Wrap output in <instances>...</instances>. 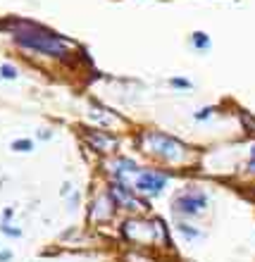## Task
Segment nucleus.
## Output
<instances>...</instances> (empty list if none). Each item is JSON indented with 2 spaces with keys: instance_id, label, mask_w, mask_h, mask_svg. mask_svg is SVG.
I'll list each match as a JSON object with an SVG mask.
<instances>
[{
  "instance_id": "f257e3e1",
  "label": "nucleus",
  "mask_w": 255,
  "mask_h": 262,
  "mask_svg": "<svg viewBox=\"0 0 255 262\" xmlns=\"http://www.w3.org/2000/svg\"><path fill=\"white\" fill-rule=\"evenodd\" d=\"M7 27L12 29L14 41L19 43V46L38 50L43 55L57 57V60H67L69 53L76 50V46L69 41V38L53 34V31H48V29H43V27H36L31 21H10Z\"/></svg>"
},
{
  "instance_id": "f03ea898",
  "label": "nucleus",
  "mask_w": 255,
  "mask_h": 262,
  "mask_svg": "<svg viewBox=\"0 0 255 262\" xmlns=\"http://www.w3.org/2000/svg\"><path fill=\"white\" fill-rule=\"evenodd\" d=\"M138 145H141L143 152L155 155V158L165 160V162H172V165H184V162L191 160L188 145H184L179 138L169 136V134H162V131H145V134H141Z\"/></svg>"
},
{
  "instance_id": "7ed1b4c3",
  "label": "nucleus",
  "mask_w": 255,
  "mask_h": 262,
  "mask_svg": "<svg viewBox=\"0 0 255 262\" xmlns=\"http://www.w3.org/2000/svg\"><path fill=\"white\" fill-rule=\"evenodd\" d=\"M124 234L129 236L134 243L141 246H151L155 241H165V231L160 222H126Z\"/></svg>"
},
{
  "instance_id": "20e7f679",
  "label": "nucleus",
  "mask_w": 255,
  "mask_h": 262,
  "mask_svg": "<svg viewBox=\"0 0 255 262\" xmlns=\"http://www.w3.org/2000/svg\"><path fill=\"white\" fill-rule=\"evenodd\" d=\"M174 212L179 214H186V217H196V214L205 212L207 207V195L198 188H186V191H181L172 203Z\"/></svg>"
},
{
  "instance_id": "39448f33",
  "label": "nucleus",
  "mask_w": 255,
  "mask_h": 262,
  "mask_svg": "<svg viewBox=\"0 0 255 262\" xmlns=\"http://www.w3.org/2000/svg\"><path fill=\"white\" fill-rule=\"evenodd\" d=\"M167 184V174L155 172V169H141L134 179V191L138 193H148V195H158L162 193V188Z\"/></svg>"
},
{
  "instance_id": "423d86ee",
  "label": "nucleus",
  "mask_w": 255,
  "mask_h": 262,
  "mask_svg": "<svg viewBox=\"0 0 255 262\" xmlns=\"http://www.w3.org/2000/svg\"><path fill=\"white\" fill-rule=\"evenodd\" d=\"M110 198L112 203H115V207H124V210H143V203L134 195V188L126 186V184H119V181H115L110 186Z\"/></svg>"
},
{
  "instance_id": "0eeeda50",
  "label": "nucleus",
  "mask_w": 255,
  "mask_h": 262,
  "mask_svg": "<svg viewBox=\"0 0 255 262\" xmlns=\"http://www.w3.org/2000/svg\"><path fill=\"white\" fill-rule=\"evenodd\" d=\"M110 167H112V174H115V181L126 184V186H129V181H134V179H136V174L141 172L136 162H134V160H129V158H117Z\"/></svg>"
},
{
  "instance_id": "6e6552de",
  "label": "nucleus",
  "mask_w": 255,
  "mask_h": 262,
  "mask_svg": "<svg viewBox=\"0 0 255 262\" xmlns=\"http://www.w3.org/2000/svg\"><path fill=\"white\" fill-rule=\"evenodd\" d=\"M112 214H115V203H112L110 193H103L100 198L93 200V212H91L93 220L103 222V220H110Z\"/></svg>"
},
{
  "instance_id": "1a4fd4ad",
  "label": "nucleus",
  "mask_w": 255,
  "mask_h": 262,
  "mask_svg": "<svg viewBox=\"0 0 255 262\" xmlns=\"http://www.w3.org/2000/svg\"><path fill=\"white\" fill-rule=\"evenodd\" d=\"M86 141L100 152H110L112 148L117 145V141L112 136H105L103 131H86Z\"/></svg>"
},
{
  "instance_id": "9d476101",
  "label": "nucleus",
  "mask_w": 255,
  "mask_h": 262,
  "mask_svg": "<svg viewBox=\"0 0 255 262\" xmlns=\"http://www.w3.org/2000/svg\"><path fill=\"white\" fill-rule=\"evenodd\" d=\"M191 43L196 50H207L210 48V36H205L203 31H196V34L191 36Z\"/></svg>"
},
{
  "instance_id": "9b49d317",
  "label": "nucleus",
  "mask_w": 255,
  "mask_h": 262,
  "mask_svg": "<svg viewBox=\"0 0 255 262\" xmlns=\"http://www.w3.org/2000/svg\"><path fill=\"white\" fill-rule=\"evenodd\" d=\"M177 231H179L186 241H196V238H200V231L196 227H191V224H177Z\"/></svg>"
},
{
  "instance_id": "f8f14e48",
  "label": "nucleus",
  "mask_w": 255,
  "mask_h": 262,
  "mask_svg": "<svg viewBox=\"0 0 255 262\" xmlns=\"http://www.w3.org/2000/svg\"><path fill=\"white\" fill-rule=\"evenodd\" d=\"M14 152H31L34 150V141H29V138H17V141H12V145H10Z\"/></svg>"
},
{
  "instance_id": "ddd939ff",
  "label": "nucleus",
  "mask_w": 255,
  "mask_h": 262,
  "mask_svg": "<svg viewBox=\"0 0 255 262\" xmlns=\"http://www.w3.org/2000/svg\"><path fill=\"white\" fill-rule=\"evenodd\" d=\"M0 76L7 79V81H12V79H17V69L12 64H0Z\"/></svg>"
},
{
  "instance_id": "4468645a",
  "label": "nucleus",
  "mask_w": 255,
  "mask_h": 262,
  "mask_svg": "<svg viewBox=\"0 0 255 262\" xmlns=\"http://www.w3.org/2000/svg\"><path fill=\"white\" fill-rule=\"evenodd\" d=\"M0 231H3V234H7V236H12V238H19V236H22V229H12L7 222H3V224H0Z\"/></svg>"
},
{
  "instance_id": "2eb2a0df",
  "label": "nucleus",
  "mask_w": 255,
  "mask_h": 262,
  "mask_svg": "<svg viewBox=\"0 0 255 262\" xmlns=\"http://www.w3.org/2000/svg\"><path fill=\"white\" fill-rule=\"evenodd\" d=\"M210 115H213V110H210V107H205V110H200L198 115H196V119H198V122H205Z\"/></svg>"
},
{
  "instance_id": "dca6fc26",
  "label": "nucleus",
  "mask_w": 255,
  "mask_h": 262,
  "mask_svg": "<svg viewBox=\"0 0 255 262\" xmlns=\"http://www.w3.org/2000/svg\"><path fill=\"white\" fill-rule=\"evenodd\" d=\"M172 86H177V89H191V83L184 81V79H172Z\"/></svg>"
},
{
  "instance_id": "f3484780",
  "label": "nucleus",
  "mask_w": 255,
  "mask_h": 262,
  "mask_svg": "<svg viewBox=\"0 0 255 262\" xmlns=\"http://www.w3.org/2000/svg\"><path fill=\"white\" fill-rule=\"evenodd\" d=\"M248 169H255V145L250 148V162H248Z\"/></svg>"
},
{
  "instance_id": "a211bd4d",
  "label": "nucleus",
  "mask_w": 255,
  "mask_h": 262,
  "mask_svg": "<svg viewBox=\"0 0 255 262\" xmlns=\"http://www.w3.org/2000/svg\"><path fill=\"white\" fill-rule=\"evenodd\" d=\"M10 257H12V253H10V250H3V253H0V262H7Z\"/></svg>"
},
{
  "instance_id": "6ab92c4d",
  "label": "nucleus",
  "mask_w": 255,
  "mask_h": 262,
  "mask_svg": "<svg viewBox=\"0 0 255 262\" xmlns=\"http://www.w3.org/2000/svg\"><path fill=\"white\" fill-rule=\"evenodd\" d=\"M10 217H12V210L7 207V210H5V214H3V222H10Z\"/></svg>"
},
{
  "instance_id": "aec40b11",
  "label": "nucleus",
  "mask_w": 255,
  "mask_h": 262,
  "mask_svg": "<svg viewBox=\"0 0 255 262\" xmlns=\"http://www.w3.org/2000/svg\"><path fill=\"white\" fill-rule=\"evenodd\" d=\"M69 191H72V184H69V181H67V184H65V186H62V195H69Z\"/></svg>"
}]
</instances>
